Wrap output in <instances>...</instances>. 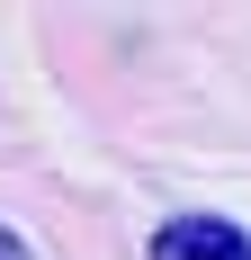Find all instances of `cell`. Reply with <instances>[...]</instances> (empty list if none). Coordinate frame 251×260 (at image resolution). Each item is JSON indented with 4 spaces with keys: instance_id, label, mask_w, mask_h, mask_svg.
I'll return each instance as SVG.
<instances>
[{
    "instance_id": "obj_2",
    "label": "cell",
    "mask_w": 251,
    "mask_h": 260,
    "mask_svg": "<svg viewBox=\"0 0 251 260\" xmlns=\"http://www.w3.org/2000/svg\"><path fill=\"white\" fill-rule=\"evenodd\" d=\"M0 260H36V251L18 242V224H0Z\"/></svg>"
},
{
    "instance_id": "obj_1",
    "label": "cell",
    "mask_w": 251,
    "mask_h": 260,
    "mask_svg": "<svg viewBox=\"0 0 251 260\" xmlns=\"http://www.w3.org/2000/svg\"><path fill=\"white\" fill-rule=\"evenodd\" d=\"M144 260H251V234L233 215H171V224H152Z\"/></svg>"
}]
</instances>
